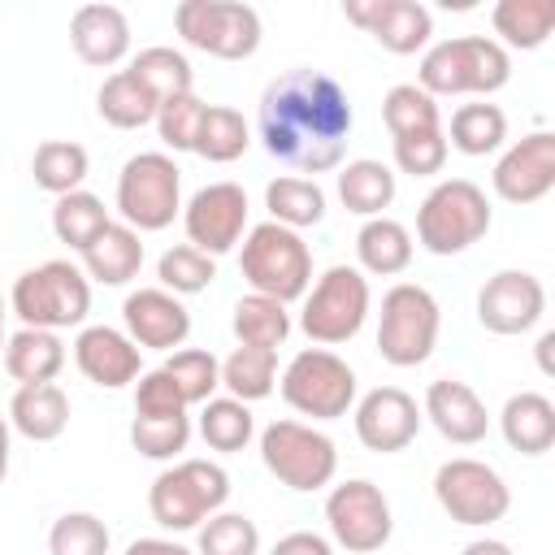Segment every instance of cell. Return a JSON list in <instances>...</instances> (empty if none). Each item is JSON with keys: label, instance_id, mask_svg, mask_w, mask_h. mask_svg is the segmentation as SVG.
I'll return each mask as SVG.
<instances>
[{"label": "cell", "instance_id": "6da1fadb", "mask_svg": "<svg viewBox=\"0 0 555 555\" xmlns=\"http://www.w3.org/2000/svg\"><path fill=\"white\" fill-rule=\"evenodd\" d=\"M351 126H356V113H351L343 82L321 69L278 74L264 87L260 113H256L264 152L282 165L299 169V178L338 169L347 156V143H351Z\"/></svg>", "mask_w": 555, "mask_h": 555}, {"label": "cell", "instance_id": "7a4b0ae2", "mask_svg": "<svg viewBox=\"0 0 555 555\" xmlns=\"http://www.w3.org/2000/svg\"><path fill=\"white\" fill-rule=\"evenodd\" d=\"M512 78V56L490 35H455L425 48L416 87L434 100L442 95H494Z\"/></svg>", "mask_w": 555, "mask_h": 555}, {"label": "cell", "instance_id": "3957f363", "mask_svg": "<svg viewBox=\"0 0 555 555\" xmlns=\"http://www.w3.org/2000/svg\"><path fill=\"white\" fill-rule=\"evenodd\" d=\"M238 269L251 295H269L278 304H295L312 286V247L299 230H286L278 221H260L243 234Z\"/></svg>", "mask_w": 555, "mask_h": 555}, {"label": "cell", "instance_id": "277c9868", "mask_svg": "<svg viewBox=\"0 0 555 555\" xmlns=\"http://www.w3.org/2000/svg\"><path fill=\"white\" fill-rule=\"evenodd\" d=\"M9 308L26 330H74L91 312V282L74 260H43L17 273Z\"/></svg>", "mask_w": 555, "mask_h": 555}, {"label": "cell", "instance_id": "5b68a950", "mask_svg": "<svg viewBox=\"0 0 555 555\" xmlns=\"http://www.w3.org/2000/svg\"><path fill=\"white\" fill-rule=\"evenodd\" d=\"M230 499V473L212 460H173L147 486V512L160 529L186 533L217 516Z\"/></svg>", "mask_w": 555, "mask_h": 555}, {"label": "cell", "instance_id": "8992f818", "mask_svg": "<svg viewBox=\"0 0 555 555\" xmlns=\"http://www.w3.org/2000/svg\"><path fill=\"white\" fill-rule=\"evenodd\" d=\"M490 221H494V212L477 182L442 178L416 208V243L429 256H460L486 238Z\"/></svg>", "mask_w": 555, "mask_h": 555}, {"label": "cell", "instance_id": "52a82bcc", "mask_svg": "<svg viewBox=\"0 0 555 555\" xmlns=\"http://www.w3.org/2000/svg\"><path fill=\"white\" fill-rule=\"evenodd\" d=\"M113 208L139 234L169 230L182 217V169L169 152H134L117 173Z\"/></svg>", "mask_w": 555, "mask_h": 555}, {"label": "cell", "instance_id": "ba28073f", "mask_svg": "<svg viewBox=\"0 0 555 555\" xmlns=\"http://www.w3.org/2000/svg\"><path fill=\"white\" fill-rule=\"evenodd\" d=\"M373 308V291L369 278L356 264H330L304 295L299 308V330L308 334V343L317 347H338L351 343Z\"/></svg>", "mask_w": 555, "mask_h": 555}, {"label": "cell", "instance_id": "9c48e42d", "mask_svg": "<svg viewBox=\"0 0 555 555\" xmlns=\"http://www.w3.org/2000/svg\"><path fill=\"white\" fill-rule=\"evenodd\" d=\"M442 308L421 282H395L377 312V356L395 369H416L434 356Z\"/></svg>", "mask_w": 555, "mask_h": 555}, {"label": "cell", "instance_id": "30bf717a", "mask_svg": "<svg viewBox=\"0 0 555 555\" xmlns=\"http://www.w3.org/2000/svg\"><path fill=\"white\" fill-rule=\"evenodd\" d=\"M282 399L312 421H338L356 408V369L330 347H304L278 373Z\"/></svg>", "mask_w": 555, "mask_h": 555}, {"label": "cell", "instance_id": "8fae6325", "mask_svg": "<svg viewBox=\"0 0 555 555\" xmlns=\"http://www.w3.org/2000/svg\"><path fill=\"white\" fill-rule=\"evenodd\" d=\"M260 460L264 468L295 494L325 490L338 473V447L330 434L304 425V421H273L260 429Z\"/></svg>", "mask_w": 555, "mask_h": 555}, {"label": "cell", "instance_id": "7c38bea8", "mask_svg": "<svg viewBox=\"0 0 555 555\" xmlns=\"http://www.w3.org/2000/svg\"><path fill=\"white\" fill-rule=\"evenodd\" d=\"M173 30L217 61H247L264 35L260 13L243 0H182L173 9Z\"/></svg>", "mask_w": 555, "mask_h": 555}, {"label": "cell", "instance_id": "4fadbf2b", "mask_svg": "<svg viewBox=\"0 0 555 555\" xmlns=\"http://www.w3.org/2000/svg\"><path fill=\"white\" fill-rule=\"evenodd\" d=\"M434 499L464 529L499 525L507 516V507H512V490L499 477V468H490L486 460H473V455H455V460H442L438 464V473H434Z\"/></svg>", "mask_w": 555, "mask_h": 555}, {"label": "cell", "instance_id": "5bb4252c", "mask_svg": "<svg viewBox=\"0 0 555 555\" xmlns=\"http://www.w3.org/2000/svg\"><path fill=\"white\" fill-rule=\"evenodd\" d=\"M325 525H330V538L347 555H373V551H382L390 542L395 512H390V499L382 494V486H373L364 477H351V481L330 486Z\"/></svg>", "mask_w": 555, "mask_h": 555}, {"label": "cell", "instance_id": "9a60e30c", "mask_svg": "<svg viewBox=\"0 0 555 555\" xmlns=\"http://www.w3.org/2000/svg\"><path fill=\"white\" fill-rule=\"evenodd\" d=\"M247 191L238 182H208L182 204V230L186 243L199 247L204 256H225L243 243L247 234Z\"/></svg>", "mask_w": 555, "mask_h": 555}, {"label": "cell", "instance_id": "2e32d148", "mask_svg": "<svg viewBox=\"0 0 555 555\" xmlns=\"http://www.w3.org/2000/svg\"><path fill=\"white\" fill-rule=\"evenodd\" d=\"M546 312V286L529 269H499L477 291V321L499 338L529 334Z\"/></svg>", "mask_w": 555, "mask_h": 555}, {"label": "cell", "instance_id": "e0dca14e", "mask_svg": "<svg viewBox=\"0 0 555 555\" xmlns=\"http://www.w3.org/2000/svg\"><path fill=\"white\" fill-rule=\"evenodd\" d=\"M351 421H356V438L364 451L395 455L416 442L425 416H421V403L403 386H373L369 395L356 399Z\"/></svg>", "mask_w": 555, "mask_h": 555}, {"label": "cell", "instance_id": "ac0fdd59", "mask_svg": "<svg viewBox=\"0 0 555 555\" xmlns=\"http://www.w3.org/2000/svg\"><path fill=\"white\" fill-rule=\"evenodd\" d=\"M490 186H494L499 199L520 204V208L546 199L551 186H555V134H551V130H533V134L516 139V143L494 160Z\"/></svg>", "mask_w": 555, "mask_h": 555}, {"label": "cell", "instance_id": "d6986e66", "mask_svg": "<svg viewBox=\"0 0 555 555\" xmlns=\"http://www.w3.org/2000/svg\"><path fill=\"white\" fill-rule=\"evenodd\" d=\"M343 17L395 56L421 52L434 35V13L421 0H343Z\"/></svg>", "mask_w": 555, "mask_h": 555}, {"label": "cell", "instance_id": "ffe728a7", "mask_svg": "<svg viewBox=\"0 0 555 555\" xmlns=\"http://www.w3.org/2000/svg\"><path fill=\"white\" fill-rule=\"evenodd\" d=\"M121 325H126V338L139 351H173L191 338V312L165 286L130 291L126 304H121Z\"/></svg>", "mask_w": 555, "mask_h": 555}, {"label": "cell", "instance_id": "44dd1931", "mask_svg": "<svg viewBox=\"0 0 555 555\" xmlns=\"http://www.w3.org/2000/svg\"><path fill=\"white\" fill-rule=\"evenodd\" d=\"M74 364L78 373L100 386V390H121L130 382H139L143 373V351L126 338V330L113 325H82L74 338Z\"/></svg>", "mask_w": 555, "mask_h": 555}, {"label": "cell", "instance_id": "7402d4cb", "mask_svg": "<svg viewBox=\"0 0 555 555\" xmlns=\"http://www.w3.org/2000/svg\"><path fill=\"white\" fill-rule=\"evenodd\" d=\"M421 416L455 447H473L490 434V412L481 403V395L460 382V377H438L425 386V403H421Z\"/></svg>", "mask_w": 555, "mask_h": 555}, {"label": "cell", "instance_id": "603a6c76", "mask_svg": "<svg viewBox=\"0 0 555 555\" xmlns=\"http://www.w3.org/2000/svg\"><path fill=\"white\" fill-rule=\"evenodd\" d=\"M69 43L82 65L113 69L130 52V22L117 4H78L69 17Z\"/></svg>", "mask_w": 555, "mask_h": 555}, {"label": "cell", "instance_id": "cb8c5ba5", "mask_svg": "<svg viewBox=\"0 0 555 555\" xmlns=\"http://www.w3.org/2000/svg\"><path fill=\"white\" fill-rule=\"evenodd\" d=\"M9 425L30 442H56L69 429V395L56 382L17 386L9 399Z\"/></svg>", "mask_w": 555, "mask_h": 555}, {"label": "cell", "instance_id": "d4e9b609", "mask_svg": "<svg viewBox=\"0 0 555 555\" xmlns=\"http://www.w3.org/2000/svg\"><path fill=\"white\" fill-rule=\"evenodd\" d=\"M139 269H143V234L121 221H108L100 238L82 251V273L87 282L100 286H126L130 278H139Z\"/></svg>", "mask_w": 555, "mask_h": 555}, {"label": "cell", "instance_id": "484cf974", "mask_svg": "<svg viewBox=\"0 0 555 555\" xmlns=\"http://www.w3.org/2000/svg\"><path fill=\"white\" fill-rule=\"evenodd\" d=\"M503 442L520 455H546L555 447V403L538 390H520L499 412Z\"/></svg>", "mask_w": 555, "mask_h": 555}, {"label": "cell", "instance_id": "4316f807", "mask_svg": "<svg viewBox=\"0 0 555 555\" xmlns=\"http://www.w3.org/2000/svg\"><path fill=\"white\" fill-rule=\"evenodd\" d=\"M395 191H399V178L386 160H373V156H360V160H347L338 169V199L347 212L356 217H386V208L395 204Z\"/></svg>", "mask_w": 555, "mask_h": 555}, {"label": "cell", "instance_id": "83f0119b", "mask_svg": "<svg viewBox=\"0 0 555 555\" xmlns=\"http://www.w3.org/2000/svg\"><path fill=\"white\" fill-rule=\"evenodd\" d=\"M65 369V343L52 330H17L4 338V373L17 386H39V382H56V373Z\"/></svg>", "mask_w": 555, "mask_h": 555}, {"label": "cell", "instance_id": "f1b7e54d", "mask_svg": "<svg viewBox=\"0 0 555 555\" xmlns=\"http://www.w3.org/2000/svg\"><path fill=\"white\" fill-rule=\"evenodd\" d=\"M412 230L395 217H369L360 230H356V260H360V273H373V278H395L412 264Z\"/></svg>", "mask_w": 555, "mask_h": 555}, {"label": "cell", "instance_id": "f546056e", "mask_svg": "<svg viewBox=\"0 0 555 555\" xmlns=\"http://www.w3.org/2000/svg\"><path fill=\"white\" fill-rule=\"evenodd\" d=\"M490 22H494V35H499L494 39L499 48L533 52L555 30V0H499Z\"/></svg>", "mask_w": 555, "mask_h": 555}, {"label": "cell", "instance_id": "4dcf8cb0", "mask_svg": "<svg viewBox=\"0 0 555 555\" xmlns=\"http://www.w3.org/2000/svg\"><path fill=\"white\" fill-rule=\"evenodd\" d=\"M95 108H100V117H104L113 130H139V126L156 121L160 100H156L130 69H117V74H108L104 87L95 91Z\"/></svg>", "mask_w": 555, "mask_h": 555}, {"label": "cell", "instance_id": "1f68e13d", "mask_svg": "<svg viewBox=\"0 0 555 555\" xmlns=\"http://www.w3.org/2000/svg\"><path fill=\"white\" fill-rule=\"evenodd\" d=\"M442 134H447V147H455L464 156H490L507 139V113L490 100H473L451 113V130H442Z\"/></svg>", "mask_w": 555, "mask_h": 555}, {"label": "cell", "instance_id": "d6a6232c", "mask_svg": "<svg viewBox=\"0 0 555 555\" xmlns=\"http://www.w3.org/2000/svg\"><path fill=\"white\" fill-rule=\"evenodd\" d=\"M91 169V156L82 143L74 139H43L30 156V173H35V186L48 191V195H69V191H82V178Z\"/></svg>", "mask_w": 555, "mask_h": 555}, {"label": "cell", "instance_id": "836d02e7", "mask_svg": "<svg viewBox=\"0 0 555 555\" xmlns=\"http://www.w3.org/2000/svg\"><path fill=\"white\" fill-rule=\"evenodd\" d=\"M264 208H269V221L286 225V230H304L325 217V191L317 178L282 173L264 186Z\"/></svg>", "mask_w": 555, "mask_h": 555}, {"label": "cell", "instance_id": "e575fe53", "mask_svg": "<svg viewBox=\"0 0 555 555\" xmlns=\"http://www.w3.org/2000/svg\"><path fill=\"white\" fill-rule=\"evenodd\" d=\"M195 429H199L208 451L234 455L256 438V416H251V403H238L230 395H212L208 403H199V425Z\"/></svg>", "mask_w": 555, "mask_h": 555}, {"label": "cell", "instance_id": "d590c367", "mask_svg": "<svg viewBox=\"0 0 555 555\" xmlns=\"http://www.w3.org/2000/svg\"><path fill=\"white\" fill-rule=\"evenodd\" d=\"M230 330H234L238 347L278 351V347L291 338V312H286V304H278V299H269V295H243V299L234 304Z\"/></svg>", "mask_w": 555, "mask_h": 555}, {"label": "cell", "instance_id": "8d00e7d4", "mask_svg": "<svg viewBox=\"0 0 555 555\" xmlns=\"http://www.w3.org/2000/svg\"><path fill=\"white\" fill-rule=\"evenodd\" d=\"M221 386H225V395L238 399V403L269 399L273 386H278V351H264V347H234V351L221 360Z\"/></svg>", "mask_w": 555, "mask_h": 555}, {"label": "cell", "instance_id": "74e56055", "mask_svg": "<svg viewBox=\"0 0 555 555\" xmlns=\"http://www.w3.org/2000/svg\"><path fill=\"white\" fill-rule=\"evenodd\" d=\"M247 143H251V130H247L238 108L204 104V117H199V130H195V147H191L195 156H204L212 165H230V160H238L247 152Z\"/></svg>", "mask_w": 555, "mask_h": 555}, {"label": "cell", "instance_id": "f35d334b", "mask_svg": "<svg viewBox=\"0 0 555 555\" xmlns=\"http://www.w3.org/2000/svg\"><path fill=\"white\" fill-rule=\"evenodd\" d=\"M108 221H113V217H108L104 199L91 195V191H69V195H61V199L52 204V234H56L69 251H78V256L100 238V230H104Z\"/></svg>", "mask_w": 555, "mask_h": 555}, {"label": "cell", "instance_id": "ab89813d", "mask_svg": "<svg viewBox=\"0 0 555 555\" xmlns=\"http://www.w3.org/2000/svg\"><path fill=\"white\" fill-rule=\"evenodd\" d=\"M382 121L390 130V139L403 134H425V130H442V108L429 91H421L416 82H395L382 95Z\"/></svg>", "mask_w": 555, "mask_h": 555}, {"label": "cell", "instance_id": "60d3db41", "mask_svg": "<svg viewBox=\"0 0 555 555\" xmlns=\"http://www.w3.org/2000/svg\"><path fill=\"white\" fill-rule=\"evenodd\" d=\"M160 104L165 100H173V95H186L191 91V82H195V74H191V61H186V52H178V48H165V43H156V48H143L130 65H126Z\"/></svg>", "mask_w": 555, "mask_h": 555}, {"label": "cell", "instance_id": "b9f144b4", "mask_svg": "<svg viewBox=\"0 0 555 555\" xmlns=\"http://www.w3.org/2000/svg\"><path fill=\"white\" fill-rule=\"evenodd\" d=\"M160 369L173 377V386L182 390L186 408L208 403V399H212V390L221 386V360H217L212 351H204V347H178V351H169V356H165V364H160Z\"/></svg>", "mask_w": 555, "mask_h": 555}, {"label": "cell", "instance_id": "7bdbcfd3", "mask_svg": "<svg viewBox=\"0 0 555 555\" xmlns=\"http://www.w3.org/2000/svg\"><path fill=\"white\" fill-rule=\"evenodd\" d=\"M156 278H160V286L169 291V295H199V291H208L212 286V278H217V260L212 256H204L199 247H191V243H173L169 251H160V260H156Z\"/></svg>", "mask_w": 555, "mask_h": 555}, {"label": "cell", "instance_id": "ee69618b", "mask_svg": "<svg viewBox=\"0 0 555 555\" xmlns=\"http://www.w3.org/2000/svg\"><path fill=\"white\" fill-rule=\"evenodd\" d=\"M195 555H260V529L243 512H217L195 529Z\"/></svg>", "mask_w": 555, "mask_h": 555}, {"label": "cell", "instance_id": "f6af8a7d", "mask_svg": "<svg viewBox=\"0 0 555 555\" xmlns=\"http://www.w3.org/2000/svg\"><path fill=\"white\" fill-rule=\"evenodd\" d=\"M113 533L95 512H65L48 529V555H108Z\"/></svg>", "mask_w": 555, "mask_h": 555}, {"label": "cell", "instance_id": "bcb514c9", "mask_svg": "<svg viewBox=\"0 0 555 555\" xmlns=\"http://www.w3.org/2000/svg\"><path fill=\"white\" fill-rule=\"evenodd\" d=\"M191 442V416H134L130 421V447L143 460H178Z\"/></svg>", "mask_w": 555, "mask_h": 555}, {"label": "cell", "instance_id": "7dc6e473", "mask_svg": "<svg viewBox=\"0 0 555 555\" xmlns=\"http://www.w3.org/2000/svg\"><path fill=\"white\" fill-rule=\"evenodd\" d=\"M390 152H395V169H399V173L434 178V173H442L451 147H447V134H442V130H425V134L390 139Z\"/></svg>", "mask_w": 555, "mask_h": 555}, {"label": "cell", "instance_id": "c3c4849f", "mask_svg": "<svg viewBox=\"0 0 555 555\" xmlns=\"http://www.w3.org/2000/svg\"><path fill=\"white\" fill-rule=\"evenodd\" d=\"M199 117H204V100H199L195 91L165 100V104L156 108V134H160V143L173 147V152H191V147H195Z\"/></svg>", "mask_w": 555, "mask_h": 555}, {"label": "cell", "instance_id": "681fc988", "mask_svg": "<svg viewBox=\"0 0 555 555\" xmlns=\"http://www.w3.org/2000/svg\"><path fill=\"white\" fill-rule=\"evenodd\" d=\"M186 399L165 369H147L134 382V416H182Z\"/></svg>", "mask_w": 555, "mask_h": 555}, {"label": "cell", "instance_id": "f907efd6", "mask_svg": "<svg viewBox=\"0 0 555 555\" xmlns=\"http://www.w3.org/2000/svg\"><path fill=\"white\" fill-rule=\"evenodd\" d=\"M269 555H334V542L321 538V533H312V529H295V533L278 538Z\"/></svg>", "mask_w": 555, "mask_h": 555}, {"label": "cell", "instance_id": "816d5d0a", "mask_svg": "<svg viewBox=\"0 0 555 555\" xmlns=\"http://www.w3.org/2000/svg\"><path fill=\"white\" fill-rule=\"evenodd\" d=\"M126 555H195V551H186V546L173 542V538H134V542L126 546Z\"/></svg>", "mask_w": 555, "mask_h": 555}, {"label": "cell", "instance_id": "f5cc1de1", "mask_svg": "<svg viewBox=\"0 0 555 555\" xmlns=\"http://www.w3.org/2000/svg\"><path fill=\"white\" fill-rule=\"evenodd\" d=\"M460 555H512V546H507V542H499V538H473Z\"/></svg>", "mask_w": 555, "mask_h": 555}, {"label": "cell", "instance_id": "db71d44e", "mask_svg": "<svg viewBox=\"0 0 555 555\" xmlns=\"http://www.w3.org/2000/svg\"><path fill=\"white\" fill-rule=\"evenodd\" d=\"M9 455H13V425H9V416H0V486L9 477Z\"/></svg>", "mask_w": 555, "mask_h": 555}, {"label": "cell", "instance_id": "11a10c76", "mask_svg": "<svg viewBox=\"0 0 555 555\" xmlns=\"http://www.w3.org/2000/svg\"><path fill=\"white\" fill-rule=\"evenodd\" d=\"M551 347H555V330H546L542 338H538V369L551 377L555 373V360H551Z\"/></svg>", "mask_w": 555, "mask_h": 555}, {"label": "cell", "instance_id": "9f6ffc18", "mask_svg": "<svg viewBox=\"0 0 555 555\" xmlns=\"http://www.w3.org/2000/svg\"><path fill=\"white\" fill-rule=\"evenodd\" d=\"M4 312H9V304H4V295H0V338H4Z\"/></svg>", "mask_w": 555, "mask_h": 555}, {"label": "cell", "instance_id": "6f0895ef", "mask_svg": "<svg viewBox=\"0 0 555 555\" xmlns=\"http://www.w3.org/2000/svg\"><path fill=\"white\" fill-rule=\"evenodd\" d=\"M0 356H4V338H0Z\"/></svg>", "mask_w": 555, "mask_h": 555}]
</instances>
